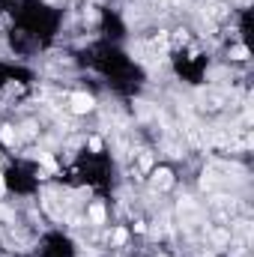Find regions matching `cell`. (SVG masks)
<instances>
[{
  "instance_id": "1",
  "label": "cell",
  "mask_w": 254,
  "mask_h": 257,
  "mask_svg": "<svg viewBox=\"0 0 254 257\" xmlns=\"http://www.w3.org/2000/svg\"><path fill=\"white\" fill-rule=\"evenodd\" d=\"M69 102H72V111H75V114H87V111H93V105H96L93 96H87V93H75Z\"/></svg>"
},
{
  "instance_id": "2",
  "label": "cell",
  "mask_w": 254,
  "mask_h": 257,
  "mask_svg": "<svg viewBox=\"0 0 254 257\" xmlns=\"http://www.w3.org/2000/svg\"><path fill=\"white\" fill-rule=\"evenodd\" d=\"M186 135H189L191 144H197V147H203V144H209V138L200 132V126L194 123V120H186Z\"/></svg>"
},
{
  "instance_id": "3",
  "label": "cell",
  "mask_w": 254,
  "mask_h": 257,
  "mask_svg": "<svg viewBox=\"0 0 254 257\" xmlns=\"http://www.w3.org/2000/svg\"><path fill=\"white\" fill-rule=\"evenodd\" d=\"M171 183H174V174H171L168 168H159V171L153 174V186H156V189H171Z\"/></svg>"
},
{
  "instance_id": "4",
  "label": "cell",
  "mask_w": 254,
  "mask_h": 257,
  "mask_svg": "<svg viewBox=\"0 0 254 257\" xmlns=\"http://www.w3.org/2000/svg\"><path fill=\"white\" fill-rule=\"evenodd\" d=\"M0 141H3L6 147H15V144H18V132H15V126H3L0 128Z\"/></svg>"
},
{
  "instance_id": "5",
  "label": "cell",
  "mask_w": 254,
  "mask_h": 257,
  "mask_svg": "<svg viewBox=\"0 0 254 257\" xmlns=\"http://www.w3.org/2000/svg\"><path fill=\"white\" fill-rule=\"evenodd\" d=\"M90 221H93V224H102V221H105V206H102V203H93V206H90Z\"/></svg>"
},
{
  "instance_id": "6",
  "label": "cell",
  "mask_w": 254,
  "mask_h": 257,
  "mask_svg": "<svg viewBox=\"0 0 254 257\" xmlns=\"http://www.w3.org/2000/svg\"><path fill=\"white\" fill-rule=\"evenodd\" d=\"M230 57H233V60H248V48H242V45H236V48L230 51Z\"/></svg>"
},
{
  "instance_id": "7",
  "label": "cell",
  "mask_w": 254,
  "mask_h": 257,
  "mask_svg": "<svg viewBox=\"0 0 254 257\" xmlns=\"http://www.w3.org/2000/svg\"><path fill=\"white\" fill-rule=\"evenodd\" d=\"M39 162H42V165H45L48 171H57V162H54V159H51L48 153H42V156H39Z\"/></svg>"
},
{
  "instance_id": "8",
  "label": "cell",
  "mask_w": 254,
  "mask_h": 257,
  "mask_svg": "<svg viewBox=\"0 0 254 257\" xmlns=\"http://www.w3.org/2000/svg\"><path fill=\"white\" fill-rule=\"evenodd\" d=\"M126 230H123V227H120V230H114V242H117V245H123V242H126Z\"/></svg>"
},
{
  "instance_id": "9",
  "label": "cell",
  "mask_w": 254,
  "mask_h": 257,
  "mask_svg": "<svg viewBox=\"0 0 254 257\" xmlns=\"http://www.w3.org/2000/svg\"><path fill=\"white\" fill-rule=\"evenodd\" d=\"M6 192V183H3V174H0V194Z\"/></svg>"
}]
</instances>
